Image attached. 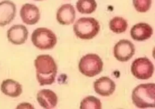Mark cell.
I'll list each match as a JSON object with an SVG mask.
<instances>
[{
  "mask_svg": "<svg viewBox=\"0 0 155 109\" xmlns=\"http://www.w3.org/2000/svg\"><path fill=\"white\" fill-rule=\"evenodd\" d=\"M76 18V12L71 4H64L57 11V20L60 24L68 25L74 22Z\"/></svg>",
  "mask_w": 155,
  "mask_h": 109,
  "instance_id": "cell-14",
  "label": "cell"
},
{
  "mask_svg": "<svg viewBox=\"0 0 155 109\" xmlns=\"http://www.w3.org/2000/svg\"><path fill=\"white\" fill-rule=\"evenodd\" d=\"M94 90L97 94L102 96H109L115 90L114 82L107 77H102L96 80L94 84Z\"/></svg>",
  "mask_w": 155,
  "mask_h": 109,
  "instance_id": "cell-11",
  "label": "cell"
},
{
  "mask_svg": "<svg viewBox=\"0 0 155 109\" xmlns=\"http://www.w3.org/2000/svg\"><path fill=\"white\" fill-rule=\"evenodd\" d=\"M29 32L25 26L15 25L8 30V40L15 45L25 43L28 37Z\"/></svg>",
  "mask_w": 155,
  "mask_h": 109,
  "instance_id": "cell-9",
  "label": "cell"
},
{
  "mask_svg": "<svg viewBox=\"0 0 155 109\" xmlns=\"http://www.w3.org/2000/svg\"><path fill=\"white\" fill-rule=\"evenodd\" d=\"M2 93L11 97H17L22 94V86L18 82L11 79L4 80L1 86Z\"/></svg>",
  "mask_w": 155,
  "mask_h": 109,
  "instance_id": "cell-15",
  "label": "cell"
},
{
  "mask_svg": "<svg viewBox=\"0 0 155 109\" xmlns=\"http://www.w3.org/2000/svg\"><path fill=\"white\" fill-rule=\"evenodd\" d=\"M153 34V29L148 24L140 22L133 26L130 35L133 40L142 41L150 39Z\"/></svg>",
  "mask_w": 155,
  "mask_h": 109,
  "instance_id": "cell-13",
  "label": "cell"
},
{
  "mask_svg": "<svg viewBox=\"0 0 155 109\" xmlns=\"http://www.w3.org/2000/svg\"><path fill=\"white\" fill-rule=\"evenodd\" d=\"M109 28L111 30L116 33L125 32L128 28V23L124 18L120 17H115L112 18L109 22Z\"/></svg>",
  "mask_w": 155,
  "mask_h": 109,
  "instance_id": "cell-17",
  "label": "cell"
},
{
  "mask_svg": "<svg viewBox=\"0 0 155 109\" xmlns=\"http://www.w3.org/2000/svg\"><path fill=\"white\" fill-rule=\"evenodd\" d=\"M80 108V109H101V103L99 98L90 96L82 100Z\"/></svg>",
  "mask_w": 155,
  "mask_h": 109,
  "instance_id": "cell-18",
  "label": "cell"
},
{
  "mask_svg": "<svg viewBox=\"0 0 155 109\" xmlns=\"http://www.w3.org/2000/svg\"><path fill=\"white\" fill-rule=\"evenodd\" d=\"M133 104L138 108L146 109L155 107V84H141L132 92Z\"/></svg>",
  "mask_w": 155,
  "mask_h": 109,
  "instance_id": "cell-2",
  "label": "cell"
},
{
  "mask_svg": "<svg viewBox=\"0 0 155 109\" xmlns=\"http://www.w3.org/2000/svg\"><path fill=\"white\" fill-rule=\"evenodd\" d=\"M31 39L34 46L41 50L51 49L57 42L55 34L45 28L35 29L31 35Z\"/></svg>",
  "mask_w": 155,
  "mask_h": 109,
  "instance_id": "cell-4",
  "label": "cell"
},
{
  "mask_svg": "<svg viewBox=\"0 0 155 109\" xmlns=\"http://www.w3.org/2000/svg\"><path fill=\"white\" fill-rule=\"evenodd\" d=\"M35 1H43V0H35Z\"/></svg>",
  "mask_w": 155,
  "mask_h": 109,
  "instance_id": "cell-20",
  "label": "cell"
},
{
  "mask_svg": "<svg viewBox=\"0 0 155 109\" xmlns=\"http://www.w3.org/2000/svg\"><path fill=\"white\" fill-rule=\"evenodd\" d=\"M16 7L15 4L6 0L0 2V26L7 25L16 16Z\"/></svg>",
  "mask_w": 155,
  "mask_h": 109,
  "instance_id": "cell-10",
  "label": "cell"
},
{
  "mask_svg": "<svg viewBox=\"0 0 155 109\" xmlns=\"http://www.w3.org/2000/svg\"><path fill=\"white\" fill-rule=\"evenodd\" d=\"M99 22L92 18H82L74 25V31L78 38L90 40L96 36L100 31Z\"/></svg>",
  "mask_w": 155,
  "mask_h": 109,
  "instance_id": "cell-3",
  "label": "cell"
},
{
  "mask_svg": "<svg viewBox=\"0 0 155 109\" xmlns=\"http://www.w3.org/2000/svg\"><path fill=\"white\" fill-rule=\"evenodd\" d=\"M136 10L140 12H146L151 6L152 0H133Z\"/></svg>",
  "mask_w": 155,
  "mask_h": 109,
  "instance_id": "cell-19",
  "label": "cell"
},
{
  "mask_svg": "<svg viewBox=\"0 0 155 109\" xmlns=\"http://www.w3.org/2000/svg\"><path fill=\"white\" fill-rule=\"evenodd\" d=\"M37 101L44 109H53L57 105L58 97L53 91L48 89H44L38 92Z\"/></svg>",
  "mask_w": 155,
  "mask_h": 109,
  "instance_id": "cell-12",
  "label": "cell"
},
{
  "mask_svg": "<svg viewBox=\"0 0 155 109\" xmlns=\"http://www.w3.org/2000/svg\"><path fill=\"white\" fill-rule=\"evenodd\" d=\"M131 72L137 79L148 80L153 75L154 66L147 58H137L132 64Z\"/></svg>",
  "mask_w": 155,
  "mask_h": 109,
  "instance_id": "cell-6",
  "label": "cell"
},
{
  "mask_svg": "<svg viewBox=\"0 0 155 109\" xmlns=\"http://www.w3.org/2000/svg\"><path fill=\"white\" fill-rule=\"evenodd\" d=\"M20 14L22 21L29 25L37 24L41 17L38 7L33 4H26L22 5Z\"/></svg>",
  "mask_w": 155,
  "mask_h": 109,
  "instance_id": "cell-8",
  "label": "cell"
},
{
  "mask_svg": "<svg viewBox=\"0 0 155 109\" xmlns=\"http://www.w3.org/2000/svg\"><path fill=\"white\" fill-rule=\"evenodd\" d=\"M78 68L85 76L93 77L102 72L103 62L99 55L87 54L81 58Z\"/></svg>",
  "mask_w": 155,
  "mask_h": 109,
  "instance_id": "cell-5",
  "label": "cell"
},
{
  "mask_svg": "<svg viewBox=\"0 0 155 109\" xmlns=\"http://www.w3.org/2000/svg\"><path fill=\"white\" fill-rule=\"evenodd\" d=\"M135 53V48L133 44L129 40H120L114 48V55L120 62H127Z\"/></svg>",
  "mask_w": 155,
  "mask_h": 109,
  "instance_id": "cell-7",
  "label": "cell"
},
{
  "mask_svg": "<svg viewBox=\"0 0 155 109\" xmlns=\"http://www.w3.org/2000/svg\"><path fill=\"white\" fill-rule=\"evenodd\" d=\"M78 11L83 14H91L96 10L95 0H78L76 4Z\"/></svg>",
  "mask_w": 155,
  "mask_h": 109,
  "instance_id": "cell-16",
  "label": "cell"
},
{
  "mask_svg": "<svg viewBox=\"0 0 155 109\" xmlns=\"http://www.w3.org/2000/svg\"><path fill=\"white\" fill-rule=\"evenodd\" d=\"M37 78L41 86L51 85L55 81L58 67L54 59L49 55H40L34 61Z\"/></svg>",
  "mask_w": 155,
  "mask_h": 109,
  "instance_id": "cell-1",
  "label": "cell"
}]
</instances>
